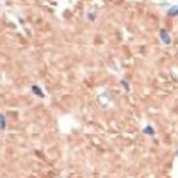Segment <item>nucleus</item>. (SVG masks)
<instances>
[{"label":"nucleus","mask_w":178,"mask_h":178,"mask_svg":"<svg viewBox=\"0 0 178 178\" xmlns=\"http://www.w3.org/2000/svg\"><path fill=\"white\" fill-rule=\"evenodd\" d=\"M5 125H7V121H5V116L2 114V116H0V128H2V132L5 130Z\"/></svg>","instance_id":"3"},{"label":"nucleus","mask_w":178,"mask_h":178,"mask_svg":"<svg viewBox=\"0 0 178 178\" xmlns=\"http://www.w3.org/2000/svg\"><path fill=\"white\" fill-rule=\"evenodd\" d=\"M167 14H169V16H176L178 14V7H171V9L167 11Z\"/></svg>","instance_id":"5"},{"label":"nucleus","mask_w":178,"mask_h":178,"mask_svg":"<svg viewBox=\"0 0 178 178\" xmlns=\"http://www.w3.org/2000/svg\"><path fill=\"white\" fill-rule=\"evenodd\" d=\"M121 86H123L125 91H128V82H126V80H121Z\"/></svg>","instance_id":"6"},{"label":"nucleus","mask_w":178,"mask_h":178,"mask_svg":"<svg viewBox=\"0 0 178 178\" xmlns=\"http://www.w3.org/2000/svg\"><path fill=\"white\" fill-rule=\"evenodd\" d=\"M144 134H148V136H155V130L151 128V126H144V130H142Z\"/></svg>","instance_id":"4"},{"label":"nucleus","mask_w":178,"mask_h":178,"mask_svg":"<svg viewBox=\"0 0 178 178\" xmlns=\"http://www.w3.org/2000/svg\"><path fill=\"white\" fill-rule=\"evenodd\" d=\"M158 36H160V41H162L164 45H167V46L171 45V39H169V36H167V30H166V29H160V34H158Z\"/></svg>","instance_id":"1"},{"label":"nucleus","mask_w":178,"mask_h":178,"mask_svg":"<svg viewBox=\"0 0 178 178\" xmlns=\"http://www.w3.org/2000/svg\"><path fill=\"white\" fill-rule=\"evenodd\" d=\"M30 89H32V93H34L36 96H39V98H45V93L41 91V87H39V86H32Z\"/></svg>","instance_id":"2"}]
</instances>
